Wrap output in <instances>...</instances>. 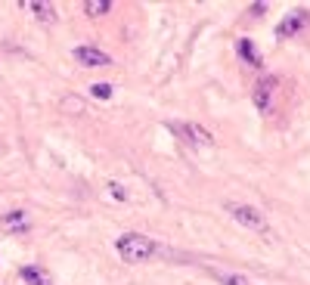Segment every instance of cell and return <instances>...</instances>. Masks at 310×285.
Masks as SVG:
<instances>
[{
    "instance_id": "cell-1",
    "label": "cell",
    "mask_w": 310,
    "mask_h": 285,
    "mask_svg": "<svg viewBox=\"0 0 310 285\" xmlns=\"http://www.w3.org/2000/svg\"><path fill=\"white\" fill-rule=\"evenodd\" d=\"M115 248H118V254L128 260V264H140V260H149V257L158 251L155 239H149V236H143V233H124L118 242H115Z\"/></svg>"
},
{
    "instance_id": "cell-2",
    "label": "cell",
    "mask_w": 310,
    "mask_h": 285,
    "mask_svg": "<svg viewBox=\"0 0 310 285\" xmlns=\"http://www.w3.org/2000/svg\"><path fill=\"white\" fill-rule=\"evenodd\" d=\"M226 214L233 217L236 223H242V226H248V230H258V233H264L267 230V217L258 211V208H251V204H236V202H226Z\"/></svg>"
},
{
    "instance_id": "cell-3",
    "label": "cell",
    "mask_w": 310,
    "mask_h": 285,
    "mask_svg": "<svg viewBox=\"0 0 310 285\" xmlns=\"http://www.w3.org/2000/svg\"><path fill=\"white\" fill-rule=\"evenodd\" d=\"M174 130L183 136V140H189L196 146H214V136L205 127H199V124H174Z\"/></svg>"
},
{
    "instance_id": "cell-4",
    "label": "cell",
    "mask_w": 310,
    "mask_h": 285,
    "mask_svg": "<svg viewBox=\"0 0 310 285\" xmlns=\"http://www.w3.org/2000/svg\"><path fill=\"white\" fill-rule=\"evenodd\" d=\"M75 59L81 65H87V68H96V65H109L112 56L96 50V47H75Z\"/></svg>"
},
{
    "instance_id": "cell-5",
    "label": "cell",
    "mask_w": 310,
    "mask_h": 285,
    "mask_svg": "<svg viewBox=\"0 0 310 285\" xmlns=\"http://www.w3.org/2000/svg\"><path fill=\"white\" fill-rule=\"evenodd\" d=\"M28 226H31V220H28L25 211H9L0 217V230L3 233H25Z\"/></svg>"
},
{
    "instance_id": "cell-6",
    "label": "cell",
    "mask_w": 310,
    "mask_h": 285,
    "mask_svg": "<svg viewBox=\"0 0 310 285\" xmlns=\"http://www.w3.org/2000/svg\"><path fill=\"white\" fill-rule=\"evenodd\" d=\"M276 78L273 75H267L264 81H258V87H255V106L258 109H270V99H273V90H276Z\"/></svg>"
},
{
    "instance_id": "cell-7",
    "label": "cell",
    "mask_w": 310,
    "mask_h": 285,
    "mask_svg": "<svg viewBox=\"0 0 310 285\" xmlns=\"http://www.w3.org/2000/svg\"><path fill=\"white\" fill-rule=\"evenodd\" d=\"M307 13L301 9V13H292V16H285L282 22H279V28H276V38H292V34L298 31V28H304L307 25Z\"/></svg>"
},
{
    "instance_id": "cell-8",
    "label": "cell",
    "mask_w": 310,
    "mask_h": 285,
    "mask_svg": "<svg viewBox=\"0 0 310 285\" xmlns=\"http://www.w3.org/2000/svg\"><path fill=\"white\" fill-rule=\"evenodd\" d=\"M25 6H28L41 22H56V6L47 3V0H34V3H25Z\"/></svg>"
},
{
    "instance_id": "cell-9",
    "label": "cell",
    "mask_w": 310,
    "mask_h": 285,
    "mask_svg": "<svg viewBox=\"0 0 310 285\" xmlns=\"http://www.w3.org/2000/svg\"><path fill=\"white\" fill-rule=\"evenodd\" d=\"M22 279H25L28 285H53L50 273H44L41 267H22Z\"/></svg>"
},
{
    "instance_id": "cell-10",
    "label": "cell",
    "mask_w": 310,
    "mask_h": 285,
    "mask_svg": "<svg viewBox=\"0 0 310 285\" xmlns=\"http://www.w3.org/2000/svg\"><path fill=\"white\" fill-rule=\"evenodd\" d=\"M109 9H112L109 0H87V3H84V13H87V16H93V19L109 16Z\"/></svg>"
},
{
    "instance_id": "cell-11",
    "label": "cell",
    "mask_w": 310,
    "mask_h": 285,
    "mask_svg": "<svg viewBox=\"0 0 310 285\" xmlns=\"http://www.w3.org/2000/svg\"><path fill=\"white\" fill-rule=\"evenodd\" d=\"M239 56H242L245 62L258 65V53H255V47H251V41H239Z\"/></svg>"
},
{
    "instance_id": "cell-12",
    "label": "cell",
    "mask_w": 310,
    "mask_h": 285,
    "mask_svg": "<svg viewBox=\"0 0 310 285\" xmlns=\"http://www.w3.org/2000/svg\"><path fill=\"white\" fill-rule=\"evenodd\" d=\"M90 93H93L96 99H109L112 96V87L109 84H93V87H90Z\"/></svg>"
},
{
    "instance_id": "cell-13",
    "label": "cell",
    "mask_w": 310,
    "mask_h": 285,
    "mask_svg": "<svg viewBox=\"0 0 310 285\" xmlns=\"http://www.w3.org/2000/svg\"><path fill=\"white\" fill-rule=\"evenodd\" d=\"M109 196H112V199H118V202H124V199H128V192H124L121 186H115V183H109Z\"/></svg>"
},
{
    "instance_id": "cell-14",
    "label": "cell",
    "mask_w": 310,
    "mask_h": 285,
    "mask_svg": "<svg viewBox=\"0 0 310 285\" xmlns=\"http://www.w3.org/2000/svg\"><path fill=\"white\" fill-rule=\"evenodd\" d=\"M223 285H251V282L242 276H223Z\"/></svg>"
}]
</instances>
